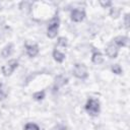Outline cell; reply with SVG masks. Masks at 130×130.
<instances>
[{"mask_svg": "<svg viewBox=\"0 0 130 130\" xmlns=\"http://www.w3.org/2000/svg\"><path fill=\"white\" fill-rule=\"evenodd\" d=\"M84 16H85V14H84V12L81 11V10L75 9V10H73V11L71 12V18H72V20H74V21H76V22H79V21L83 20Z\"/></svg>", "mask_w": 130, "mask_h": 130, "instance_id": "cell-6", "label": "cell"}, {"mask_svg": "<svg viewBox=\"0 0 130 130\" xmlns=\"http://www.w3.org/2000/svg\"><path fill=\"white\" fill-rule=\"evenodd\" d=\"M5 98H6V93H5V92H3V91H2V89H0V101L4 100Z\"/></svg>", "mask_w": 130, "mask_h": 130, "instance_id": "cell-21", "label": "cell"}, {"mask_svg": "<svg viewBox=\"0 0 130 130\" xmlns=\"http://www.w3.org/2000/svg\"><path fill=\"white\" fill-rule=\"evenodd\" d=\"M119 12H120V10H119L118 8H113V9L111 10V15H112L113 17H117V16L119 15Z\"/></svg>", "mask_w": 130, "mask_h": 130, "instance_id": "cell-17", "label": "cell"}, {"mask_svg": "<svg viewBox=\"0 0 130 130\" xmlns=\"http://www.w3.org/2000/svg\"><path fill=\"white\" fill-rule=\"evenodd\" d=\"M67 78H65L64 76H62V75H59V76H57L56 77V85H57V87L58 86H62V85H64L65 83H67Z\"/></svg>", "mask_w": 130, "mask_h": 130, "instance_id": "cell-12", "label": "cell"}, {"mask_svg": "<svg viewBox=\"0 0 130 130\" xmlns=\"http://www.w3.org/2000/svg\"><path fill=\"white\" fill-rule=\"evenodd\" d=\"M25 48H26V53L29 57H35L39 53V48L37 45H26Z\"/></svg>", "mask_w": 130, "mask_h": 130, "instance_id": "cell-7", "label": "cell"}, {"mask_svg": "<svg viewBox=\"0 0 130 130\" xmlns=\"http://www.w3.org/2000/svg\"><path fill=\"white\" fill-rule=\"evenodd\" d=\"M91 60H92V62L94 64H101L103 62V55L99 51H93Z\"/></svg>", "mask_w": 130, "mask_h": 130, "instance_id": "cell-9", "label": "cell"}, {"mask_svg": "<svg viewBox=\"0 0 130 130\" xmlns=\"http://www.w3.org/2000/svg\"><path fill=\"white\" fill-rule=\"evenodd\" d=\"M106 54L110 58H116L118 55V49L114 44H109L108 47L106 48Z\"/></svg>", "mask_w": 130, "mask_h": 130, "instance_id": "cell-5", "label": "cell"}, {"mask_svg": "<svg viewBox=\"0 0 130 130\" xmlns=\"http://www.w3.org/2000/svg\"><path fill=\"white\" fill-rule=\"evenodd\" d=\"M45 98V92L44 91H38L36 93H34V99L37 101H41Z\"/></svg>", "mask_w": 130, "mask_h": 130, "instance_id": "cell-14", "label": "cell"}, {"mask_svg": "<svg viewBox=\"0 0 130 130\" xmlns=\"http://www.w3.org/2000/svg\"><path fill=\"white\" fill-rule=\"evenodd\" d=\"M73 74L77 77V78H80V79H84L87 77V69H86V66L83 65V64H75L74 65V68H73Z\"/></svg>", "mask_w": 130, "mask_h": 130, "instance_id": "cell-2", "label": "cell"}, {"mask_svg": "<svg viewBox=\"0 0 130 130\" xmlns=\"http://www.w3.org/2000/svg\"><path fill=\"white\" fill-rule=\"evenodd\" d=\"M53 57L57 62H63V60L65 59V55L61 53L59 50H55L53 52Z\"/></svg>", "mask_w": 130, "mask_h": 130, "instance_id": "cell-11", "label": "cell"}, {"mask_svg": "<svg viewBox=\"0 0 130 130\" xmlns=\"http://www.w3.org/2000/svg\"><path fill=\"white\" fill-rule=\"evenodd\" d=\"M12 52H13V45H12V44H9V45H7V46L2 50V56H3L4 58H7V57H9V56L12 54Z\"/></svg>", "mask_w": 130, "mask_h": 130, "instance_id": "cell-10", "label": "cell"}, {"mask_svg": "<svg viewBox=\"0 0 130 130\" xmlns=\"http://www.w3.org/2000/svg\"><path fill=\"white\" fill-rule=\"evenodd\" d=\"M58 28H59V19H58V17H55L51 21V23L48 27V37L51 39L55 38L58 34Z\"/></svg>", "mask_w": 130, "mask_h": 130, "instance_id": "cell-3", "label": "cell"}, {"mask_svg": "<svg viewBox=\"0 0 130 130\" xmlns=\"http://www.w3.org/2000/svg\"><path fill=\"white\" fill-rule=\"evenodd\" d=\"M51 130H66V128L62 125H58V126H55L54 128H52Z\"/></svg>", "mask_w": 130, "mask_h": 130, "instance_id": "cell-19", "label": "cell"}, {"mask_svg": "<svg viewBox=\"0 0 130 130\" xmlns=\"http://www.w3.org/2000/svg\"><path fill=\"white\" fill-rule=\"evenodd\" d=\"M114 43H115L117 46L124 47V46H126V45H127V43H128V38H126V37H122V36H119V37L115 38Z\"/></svg>", "mask_w": 130, "mask_h": 130, "instance_id": "cell-8", "label": "cell"}, {"mask_svg": "<svg viewBox=\"0 0 130 130\" xmlns=\"http://www.w3.org/2000/svg\"><path fill=\"white\" fill-rule=\"evenodd\" d=\"M104 7H107V6H110L111 5V1H107V2H104V1H101L100 2Z\"/></svg>", "mask_w": 130, "mask_h": 130, "instance_id": "cell-20", "label": "cell"}, {"mask_svg": "<svg viewBox=\"0 0 130 130\" xmlns=\"http://www.w3.org/2000/svg\"><path fill=\"white\" fill-rule=\"evenodd\" d=\"M17 61L16 60H11V61H9L6 65H4L3 67H2V72H3V74L5 75V76H8V75H10L13 71H14V69L17 67Z\"/></svg>", "mask_w": 130, "mask_h": 130, "instance_id": "cell-4", "label": "cell"}, {"mask_svg": "<svg viewBox=\"0 0 130 130\" xmlns=\"http://www.w3.org/2000/svg\"><path fill=\"white\" fill-rule=\"evenodd\" d=\"M24 130H40L39 126L36 125V124H32V123H28L25 125L24 127Z\"/></svg>", "mask_w": 130, "mask_h": 130, "instance_id": "cell-13", "label": "cell"}, {"mask_svg": "<svg viewBox=\"0 0 130 130\" xmlns=\"http://www.w3.org/2000/svg\"><path fill=\"white\" fill-rule=\"evenodd\" d=\"M125 26L126 28H129V14L125 15Z\"/></svg>", "mask_w": 130, "mask_h": 130, "instance_id": "cell-18", "label": "cell"}, {"mask_svg": "<svg viewBox=\"0 0 130 130\" xmlns=\"http://www.w3.org/2000/svg\"><path fill=\"white\" fill-rule=\"evenodd\" d=\"M112 71H113L114 73H116V74H120V73L122 72V69H121L120 65L115 64V65H113V67H112Z\"/></svg>", "mask_w": 130, "mask_h": 130, "instance_id": "cell-15", "label": "cell"}, {"mask_svg": "<svg viewBox=\"0 0 130 130\" xmlns=\"http://www.w3.org/2000/svg\"><path fill=\"white\" fill-rule=\"evenodd\" d=\"M85 110L87 113H89L91 116H95L100 112V104L94 99H89L85 105Z\"/></svg>", "mask_w": 130, "mask_h": 130, "instance_id": "cell-1", "label": "cell"}, {"mask_svg": "<svg viewBox=\"0 0 130 130\" xmlns=\"http://www.w3.org/2000/svg\"><path fill=\"white\" fill-rule=\"evenodd\" d=\"M58 46H61V47L65 48L67 46V40L65 38H59V40H58Z\"/></svg>", "mask_w": 130, "mask_h": 130, "instance_id": "cell-16", "label": "cell"}]
</instances>
